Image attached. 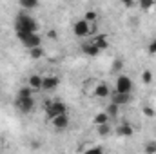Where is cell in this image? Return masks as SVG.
I'll return each instance as SVG.
<instances>
[{
  "label": "cell",
  "mask_w": 156,
  "mask_h": 154,
  "mask_svg": "<svg viewBox=\"0 0 156 154\" xmlns=\"http://www.w3.org/2000/svg\"><path fill=\"white\" fill-rule=\"evenodd\" d=\"M38 29H40L38 22L31 15H27L26 11H20L15 16V33H16V38L27 37V35H33V33H38Z\"/></svg>",
  "instance_id": "cell-1"
},
{
  "label": "cell",
  "mask_w": 156,
  "mask_h": 154,
  "mask_svg": "<svg viewBox=\"0 0 156 154\" xmlns=\"http://www.w3.org/2000/svg\"><path fill=\"white\" fill-rule=\"evenodd\" d=\"M44 111H45V120L47 121H53L56 116L67 114V105L62 100H45Z\"/></svg>",
  "instance_id": "cell-2"
},
{
  "label": "cell",
  "mask_w": 156,
  "mask_h": 154,
  "mask_svg": "<svg viewBox=\"0 0 156 154\" xmlns=\"http://www.w3.org/2000/svg\"><path fill=\"white\" fill-rule=\"evenodd\" d=\"M133 78L127 76V75H118L116 80H115V93H120V94H131L133 93Z\"/></svg>",
  "instance_id": "cell-3"
},
{
  "label": "cell",
  "mask_w": 156,
  "mask_h": 154,
  "mask_svg": "<svg viewBox=\"0 0 156 154\" xmlns=\"http://www.w3.org/2000/svg\"><path fill=\"white\" fill-rule=\"evenodd\" d=\"M15 109L22 114H27L35 109V96H15Z\"/></svg>",
  "instance_id": "cell-4"
},
{
  "label": "cell",
  "mask_w": 156,
  "mask_h": 154,
  "mask_svg": "<svg viewBox=\"0 0 156 154\" xmlns=\"http://www.w3.org/2000/svg\"><path fill=\"white\" fill-rule=\"evenodd\" d=\"M73 33H75V37H78V38L89 37V35H91V24L85 22L83 18H80V20H76V22L73 24Z\"/></svg>",
  "instance_id": "cell-5"
},
{
  "label": "cell",
  "mask_w": 156,
  "mask_h": 154,
  "mask_svg": "<svg viewBox=\"0 0 156 154\" xmlns=\"http://www.w3.org/2000/svg\"><path fill=\"white\" fill-rule=\"evenodd\" d=\"M18 40L22 42V45L27 51H31L35 47H42V37H40V33H33V35H27V37H20Z\"/></svg>",
  "instance_id": "cell-6"
},
{
  "label": "cell",
  "mask_w": 156,
  "mask_h": 154,
  "mask_svg": "<svg viewBox=\"0 0 156 154\" xmlns=\"http://www.w3.org/2000/svg\"><path fill=\"white\" fill-rule=\"evenodd\" d=\"M111 87L105 83V82H98L94 87H93V96L94 98H100V100H107V98H111Z\"/></svg>",
  "instance_id": "cell-7"
},
{
  "label": "cell",
  "mask_w": 156,
  "mask_h": 154,
  "mask_svg": "<svg viewBox=\"0 0 156 154\" xmlns=\"http://www.w3.org/2000/svg\"><path fill=\"white\" fill-rule=\"evenodd\" d=\"M58 85H60V78L55 76V75H47V76H44L42 80V91H55V89H58Z\"/></svg>",
  "instance_id": "cell-8"
},
{
  "label": "cell",
  "mask_w": 156,
  "mask_h": 154,
  "mask_svg": "<svg viewBox=\"0 0 156 154\" xmlns=\"http://www.w3.org/2000/svg\"><path fill=\"white\" fill-rule=\"evenodd\" d=\"M69 123H71V118L69 114H62V116H56L53 121H51V125H53V129H56L58 132H62V131H66L67 127H69Z\"/></svg>",
  "instance_id": "cell-9"
},
{
  "label": "cell",
  "mask_w": 156,
  "mask_h": 154,
  "mask_svg": "<svg viewBox=\"0 0 156 154\" xmlns=\"http://www.w3.org/2000/svg\"><path fill=\"white\" fill-rule=\"evenodd\" d=\"M80 51L85 54V56H89V58H96L98 54H100V49L93 44V40H89V42H83L82 45H80Z\"/></svg>",
  "instance_id": "cell-10"
},
{
  "label": "cell",
  "mask_w": 156,
  "mask_h": 154,
  "mask_svg": "<svg viewBox=\"0 0 156 154\" xmlns=\"http://www.w3.org/2000/svg\"><path fill=\"white\" fill-rule=\"evenodd\" d=\"M115 132H116V136H120V138H131L134 134V127L131 123H120L116 129H115Z\"/></svg>",
  "instance_id": "cell-11"
},
{
  "label": "cell",
  "mask_w": 156,
  "mask_h": 154,
  "mask_svg": "<svg viewBox=\"0 0 156 154\" xmlns=\"http://www.w3.org/2000/svg\"><path fill=\"white\" fill-rule=\"evenodd\" d=\"M93 44L100 49V53L102 51H105V49H109V45H111V40L107 35H104V33H100V35H96L94 38H93Z\"/></svg>",
  "instance_id": "cell-12"
},
{
  "label": "cell",
  "mask_w": 156,
  "mask_h": 154,
  "mask_svg": "<svg viewBox=\"0 0 156 154\" xmlns=\"http://www.w3.org/2000/svg\"><path fill=\"white\" fill-rule=\"evenodd\" d=\"M42 80H44V76H40V75H31V76L27 78V87L33 91V93H40L42 91Z\"/></svg>",
  "instance_id": "cell-13"
},
{
  "label": "cell",
  "mask_w": 156,
  "mask_h": 154,
  "mask_svg": "<svg viewBox=\"0 0 156 154\" xmlns=\"http://www.w3.org/2000/svg\"><path fill=\"white\" fill-rule=\"evenodd\" d=\"M109 100H111V103H115V105H118V107H122V105L131 103V94H120V93H113Z\"/></svg>",
  "instance_id": "cell-14"
},
{
  "label": "cell",
  "mask_w": 156,
  "mask_h": 154,
  "mask_svg": "<svg viewBox=\"0 0 156 154\" xmlns=\"http://www.w3.org/2000/svg\"><path fill=\"white\" fill-rule=\"evenodd\" d=\"M93 123L96 125V127H100V125H105V123H111V120H109V116L105 114L104 111L102 113H98V114H94L93 118Z\"/></svg>",
  "instance_id": "cell-15"
},
{
  "label": "cell",
  "mask_w": 156,
  "mask_h": 154,
  "mask_svg": "<svg viewBox=\"0 0 156 154\" xmlns=\"http://www.w3.org/2000/svg\"><path fill=\"white\" fill-rule=\"evenodd\" d=\"M123 67H125V62H123V58H115V60H113V65H111V73L122 75Z\"/></svg>",
  "instance_id": "cell-16"
},
{
  "label": "cell",
  "mask_w": 156,
  "mask_h": 154,
  "mask_svg": "<svg viewBox=\"0 0 156 154\" xmlns=\"http://www.w3.org/2000/svg\"><path fill=\"white\" fill-rule=\"evenodd\" d=\"M104 113H105V114L109 116V120H113V118H116V116L120 114V107H118V105H115V103H111V102H109Z\"/></svg>",
  "instance_id": "cell-17"
},
{
  "label": "cell",
  "mask_w": 156,
  "mask_h": 154,
  "mask_svg": "<svg viewBox=\"0 0 156 154\" xmlns=\"http://www.w3.org/2000/svg\"><path fill=\"white\" fill-rule=\"evenodd\" d=\"M83 20L89 22V24H96V20H98V13H96L94 9H89V11L83 13Z\"/></svg>",
  "instance_id": "cell-18"
},
{
  "label": "cell",
  "mask_w": 156,
  "mask_h": 154,
  "mask_svg": "<svg viewBox=\"0 0 156 154\" xmlns=\"http://www.w3.org/2000/svg\"><path fill=\"white\" fill-rule=\"evenodd\" d=\"M96 131H98V134L100 136H109V134H113V125L111 123H105V125H100V127H96Z\"/></svg>",
  "instance_id": "cell-19"
},
{
  "label": "cell",
  "mask_w": 156,
  "mask_h": 154,
  "mask_svg": "<svg viewBox=\"0 0 156 154\" xmlns=\"http://www.w3.org/2000/svg\"><path fill=\"white\" fill-rule=\"evenodd\" d=\"M153 80H154V76H153V73H151L149 69L142 71V83H144V85H151Z\"/></svg>",
  "instance_id": "cell-20"
},
{
  "label": "cell",
  "mask_w": 156,
  "mask_h": 154,
  "mask_svg": "<svg viewBox=\"0 0 156 154\" xmlns=\"http://www.w3.org/2000/svg\"><path fill=\"white\" fill-rule=\"evenodd\" d=\"M20 7L22 9H37L38 7V2L37 0H22L20 2Z\"/></svg>",
  "instance_id": "cell-21"
},
{
  "label": "cell",
  "mask_w": 156,
  "mask_h": 154,
  "mask_svg": "<svg viewBox=\"0 0 156 154\" xmlns=\"http://www.w3.org/2000/svg\"><path fill=\"white\" fill-rule=\"evenodd\" d=\"M44 53H45V51H44V47H35V49H31V51H29V56H31L33 60H40V58L44 56Z\"/></svg>",
  "instance_id": "cell-22"
},
{
  "label": "cell",
  "mask_w": 156,
  "mask_h": 154,
  "mask_svg": "<svg viewBox=\"0 0 156 154\" xmlns=\"http://www.w3.org/2000/svg\"><path fill=\"white\" fill-rule=\"evenodd\" d=\"M144 152L145 154H156V142L154 140H151V142H147V143L144 145Z\"/></svg>",
  "instance_id": "cell-23"
},
{
  "label": "cell",
  "mask_w": 156,
  "mask_h": 154,
  "mask_svg": "<svg viewBox=\"0 0 156 154\" xmlns=\"http://www.w3.org/2000/svg\"><path fill=\"white\" fill-rule=\"evenodd\" d=\"M82 154H105V151H104V147H100V145H93V147L85 149Z\"/></svg>",
  "instance_id": "cell-24"
},
{
  "label": "cell",
  "mask_w": 156,
  "mask_h": 154,
  "mask_svg": "<svg viewBox=\"0 0 156 154\" xmlns=\"http://www.w3.org/2000/svg\"><path fill=\"white\" fill-rule=\"evenodd\" d=\"M35 93L27 87V85H24V87H20L18 91H16V96H33Z\"/></svg>",
  "instance_id": "cell-25"
},
{
  "label": "cell",
  "mask_w": 156,
  "mask_h": 154,
  "mask_svg": "<svg viewBox=\"0 0 156 154\" xmlns=\"http://www.w3.org/2000/svg\"><path fill=\"white\" fill-rule=\"evenodd\" d=\"M154 5H156V4H154V2H151V0H147V2H138V7H140V9H144V11H151Z\"/></svg>",
  "instance_id": "cell-26"
},
{
  "label": "cell",
  "mask_w": 156,
  "mask_h": 154,
  "mask_svg": "<svg viewBox=\"0 0 156 154\" xmlns=\"http://www.w3.org/2000/svg\"><path fill=\"white\" fill-rule=\"evenodd\" d=\"M147 51L151 53V54H156V38H153L149 42V45H147Z\"/></svg>",
  "instance_id": "cell-27"
},
{
  "label": "cell",
  "mask_w": 156,
  "mask_h": 154,
  "mask_svg": "<svg viewBox=\"0 0 156 154\" xmlns=\"http://www.w3.org/2000/svg\"><path fill=\"white\" fill-rule=\"evenodd\" d=\"M123 7H129V9H131V7H138V2H129V0H125V2H123Z\"/></svg>",
  "instance_id": "cell-28"
},
{
  "label": "cell",
  "mask_w": 156,
  "mask_h": 154,
  "mask_svg": "<svg viewBox=\"0 0 156 154\" xmlns=\"http://www.w3.org/2000/svg\"><path fill=\"white\" fill-rule=\"evenodd\" d=\"M144 114L145 116H154V111L151 107H144Z\"/></svg>",
  "instance_id": "cell-29"
},
{
  "label": "cell",
  "mask_w": 156,
  "mask_h": 154,
  "mask_svg": "<svg viewBox=\"0 0 156 154\" xmlns=\"http://www.w3.org/2000/svg\"><path fill=\"white\" fill-rule=\"evenodd\" d=\"M31 147L33 149H40V142L37 140V142H31Z\"/></svg>",
  "instance_id": "cell-30"
},
{
  "label": "cell",
  "mask_w": 156,
  "mask_h": 154,
  "mask_svg": "<svg viewBox=\"0 0 156 154\" xmlns=\"http://www.w3.org/2000/svg\"><path fill=\"white\" fill-rule=\"evenodd\" d=\"M47 37H49V38H56V31H49Z\"/></svg>",
  "instance_id": "cell-31"
},
{
  "label": "cell",
  "mask_w": 156,
  "mask_h": 154,
  "mask_svg": "<svg viewBox=\"0 0 156 154\" xmlns=\"http://www.w3.org/2000/svg\"><path fill=\"white\" fill-rule=\"evenodd\" d=\"M58 154H64V152H58Z\"/></svg>",
  "instance_id": "cell-32"
}]
</instances>
